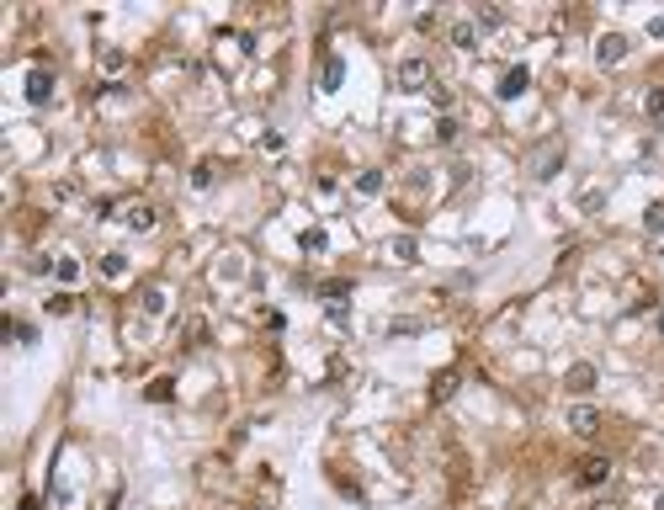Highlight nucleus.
<instances>
[{
	"label": "nucleus",
	"instance_id": "obj_1",
	"mask_svg": "<svg viewBox=\"0 0 664 510\" xmlns=\"http://www.w3.org/2000/svg\"><path fill=\"white\" fill-rule=\"evenodd\" d=\"M425 85H431V64L420 53H410V59L398 64V91H425Z\"/></svg>",
	"mask_w": 664,
	"mask_h": 510
},
{
	"label": "nucleus",
	"instance_id": "obj_2",
	"mask_svg": "<svg viewBox=\"0 0 664 510\" xmlns=\"http://www.w3.org/2000/svg\"><path fill=\"white\" fill-rule=\"evenodd\" d=\"M526 85H531V70H526V64H510V70L500 74V85H495V96H500V101H516L521 91H526Z\"/></svg>",
	"mask_w": 664,
	"mask_h": 510
},
{
	"label": "nucleus",
	"instance_id": "obj_3",
	"mask_svg": "<svg viewBox=\"0 0 664 510\" xmlns=\"http://www.w3.org/2000/svg\"><path fill=\"white\" fill-rule=\"evenodd\" d=\"M558 165H564V144H542L537 159H531V176H537V181H553Z\"/></svg>",
	"mask_w": 664,
	"mask_h": 510
},
{
	"label": "nucleus",
	"instance_id": "obj_4",
	"mask_svg": "<svg viewBox=\"0 0 664 510\" xmlns=\"http://www.w3.org/2000/svg\"><path fill=\"white\" fill-rule=\"evenodd\" d=\"M595 383H601V372H595L590 362H574V367H568V377H564V388H568V393H590Z\"/></svg>",
	"mask_w": 664,
	"mask_h": 510
},
{
	"label": "nucleus",
	"instance_id": "obj_5",
	"mask_svg": "<svg viewBox=\"0 0 664 510\" xmlns=\"http://www.w3.org/2000/svg\"><path fill=\"white\" fill-rule=\"evenodd\" d=\"M595 59H601V64H622V59H627V37H622V32H606L601 43H595Z\"/></svg>",
	"mask_w": 664,
	"mask_h": 510
},
{
	"label": "nucleus",
	"instance_id": "obj_6",
	"mask_svg": "<svg viewBox=\"0 0 664 510\" xmlns=\"http://www.w3.org/2000/svg\"><path fill=\"white\" fill-rule=\"evenodd\" d=\"M606 478H611V462H606V457H585L580 462V484L585 489H601Z\"/></svg>",
	"mask_w": 664,
	"mask_h": 510
},
{
	"label": "nucleus",
	"instance_id": "obj_7",
	"mask_svg": "<svg viewBox=\"0 0 664 510\" xmlns=\"http://www.w3.org/2000/svg\"><path fill=\"white\" fill-rule=\"evenodd\" d=\"M568 431H574V436H595V431H601V410H590V404H580V410L568 414Z\"/></svg>",
	"mask_w": 664,
	"mask_h": 510
},
{
	"label": "nucleus",
	"instance_id": "obj_8",
	"mask_svg": "<svg viewBox=\"0 0 664 510\" xmlns=\"http://www.w3.org/2000/svg\"><path fill=\"white\" fill-rule=\"evenodd\" d=\"M48 96H53V74L48 70H32V80H27V101L37 107V101H48Z\"/></svg>",
	"mask_w": 664,
	"mask_h": 510
},
{
	"label": "nucleus",
	"instance_id": "obj_9",
	"mask_svg": "<svg viewBox=\"0 0 664 510\" xmlns=\"http://www.w3.org/2000/svg\"><path fill=\"white\" fill-rule=\"evenodd\" d=\"M452 393H457V372H441V377L431 383V399L441 404V399H452Z\"/></svg>",
	"mask_w": 664,
	"mask_h": 510
},
{
	"label": "nucleus",
	"instance_id": "obj_10",
	"mask_svg": "<svg viewBox=\"0 0 664 510\" xmlns=\"http://www.w3.org/2000/svg\"><path fill=\"white\" fill-rule=\"evenodd\" d=\"M356 192H362V197H377V192H383V170H362V176H356Z\"/></svg>",
	"mask_w": 664,
	"mask_h": 510
},
{
	"label": "nucleus",
	"instance_id": "obj_11",
	"mask_svg": "<svg viewBox=\"0 0 664 510\" xmlns=\"http://www.w3.org/2000/svg\"><path fill=\"white\" fill-rule=\"evenodd\" d=\"M298 244H303L308 255H319V250L330 244V234H325V229H303V234H298Z\"/></svg>",
	"mask_w": 664,
	"mask_h": 510
},
{
	"label": "nucleus",
	"instance_id": "obj_12",
	"mask_svg": "<svg viewBox=\"0 0 664 510\" xmlns=\"http://www.w3.org/2000/svg\"><path fill=\"white\" fill-rule=\"evenodd\" d=\"M128 229H155V213H149V207H128Z\"/></svg>",
	"mask_w": 664,
	"mask_h": 510
},
{
	"label": "nucleus",
	"instance_id": "obj_13",
	"mask_svg": "<svg viewBox=\"0 0 664 510\" xmlns=\"http://www.w3.org/2000/svg\"><path fill=\"white\" fill-rule=\"evenodd\" d=\"M452 43H457V48H479V32H473L468 22H457L452 27Z\"/></svg>",
	"mask_w": 664,
	"mask_h": 510
},
{
	"label": "nucleus",
	"instance_id": "obj_14",
	"mask_svg": "<svg viewBox=\"0 0 664 510\" xmlns=\"http://www.w3.org/2000/svg\"><path fill=\"white\" fill-rule=\"evenodd\" d=\"M393 255H398V261H415V255H420V244H415V234H398V240H393Z\"/></svg>",
	"mask_w": 664,
	"mask_h": 510
},
{
	"label": "nucleus",
	"instance_id": "obj_15",
	"mask_svg": "<svg viewBox=\"0 0 664 510\" xmlns=\"http://www.w3.org/2000/svg\"><path fill=\"white\" fill-rule=\"evenodd\" d=\"M340 74H346V64H340L335 53H330V59H325V91H335V85H340Z\"/></svg>",
	"mask_w": 664,
	"mask_h": 510
},
{
	"label": "nucleus",
	"instance_id": "obj_16",
	"mask_svg": "<svg viewBox=\"0 0 664 510\" xmlns=\"http://www.w3.org/2000/svg\"><path fill=\"white\" fill-rule=\"evenodd\" d=\"M643 229H649V234H659V229H664V202H653L649 213H643Z\"/></svg>",
	"mask_w": 664,
	"mask_h": 510
},
{
	"label": "nucleus",
	"instance_id": "obj_17",
	"mask_svg": "<svg viewBox=\"0 0 664 510\" xmlns=\"http://www.w3.org/2000/svg\"><path fill=\"white\" fill-rule=\"evenodd\" d=\"M346 298H351L346 282H325V303H346Z\"/></svg>",
	"mask_w": 664,
	"mask_h": 510
},
{
	"label": "nucleus",
	"instance_id": "obj_18",
	"mask_svg": "<svg viewBox=\"0 0 664 510\" xmlns=\"http://www.w3.org/2000/svg\"><path fill=\"white\" fill-rule=\"evenodd\" d=\"M144 314H165V292H160V287L144 292Z\"/></svg>",
	"mask_w": 664,
	"mask_h": 510
},
{
	"label": "nucleus",
	"instance_id": "obj_19",
	"mask_svg": "<svg viewBox=\"0 0 664 510\" xmlns=\"http://www.w3.org/2000/svg\"><path fill=\"white\" fill-rule=\"evenodd\" d=\"M415 329H425V319H393L388 335H415Z\"/></svg>",
	"mask_w": 664,
	"mask_h": 510
},
{
	"label": "nucleus",
	"instance_id": "obj_20",
	"mask_svg": "<svg viewBox=\"0 0 664 510\" xmlns=\"http://www.w3.org/2000/svg\"><path fill=\"white\" fill-rule=\"evenodd\" d=\"M53 271H59V282H74V277H80V261H74V255H64Z\"/></svg>",
	"mask_w": 664,
	"mask_h": 510
},
{
	"label": "nucleus",
	"instance_id": "obj_21",
	"mask_svg": "<svg viewBox=\"0 0 664 510\" xmlns=\"http://www.w3.org/2000/svg\"><path fill=\"white\" fill-rule=\"evenodd\" d=\"M144 393H149V399H155V404H165V399H170V377H155V383H149Z\"/></svg>",
	"mask_w": 664,
	"mask_h": 510
},
{
	"label": "nucleus",
	"instance_id": "obj_22",
	"mask_svg": "<svg viewBox=\"0 0 664 510\" xmlns=\"http://www.w3.org/2000/svg\"><path fill=\"white\" fill-rule=\"evenodd\" d=\"M436 138H441V144H452V138H457V117H441V122H436Z\"/></svg>",
	"mask_w": 664,
	"mask_h": 510
},
{
	"label": "nucleus",
	"instance_id": "obj_23",
	"mask_svg": "<svg viewBox=\"0 0 664 510\" xmlns=\"http://www.w3.org/2000/svg\"><path fill=\"white\" fill-rule=\"evenodd\" d=\"M192 186H197V192H207V186H213V165H197L192 170Z\"/></svg>",
	"mask_w": 664,
	"mask_h": 510
},
{
	"label": "nucleus",
	"instance_id": "obj_24",
	"mask_svg": "<svg viewBox=\"0 0 664 510\" xmlns=\"http://www.w3.org/2000/svg\"><path fill=\"white\" fill-rule=\"evenodd\" d=\"M101 271H107V277H122V271H128V261H122V255H107V261H101Z\"/></svg>",
	"mask_w": 664,
	"mask_h": 510
},
{
	"label": "nucleus",
	"instance_id": "obj_25",
	"mask_svg": "<svg viewBox=\"0 0 664 510\" xmlns=\"http://www.w3.org/2000/svg\"><path fill=\"white\" fill-rule=\"evenodd\" d=\"M11 335L22 340V346H32V340H37V329H32V325H22V319H16V325H11Z\"/></svg>",
	"mask_w": 664,
	"mask_h": 510
},
{
	"label": "nucleus",
	"instance_id": "obj_26",
	"mask_svg": "<svg viewBox=\"0 0 664 510\" xmlns=\"http://www.w3.org/2000/svg\"><path fill=\"white\" fill-rule=\"evenodd\" d=\"M649 112H653V117H664V85H653V91H649Z\"/></svg>",
	"mask_w": 664,
	"mask_h": 510
},
{
	"label": "nucleus",
	"instance_id": "obj_27",
	"mask_svg": "<svg viewBox=\"0 0 664 510\" xmlns=\"http://www.w3.org/2000/svg\"><path fill=\"white\" fill-rule=\"evenodd\" d=\"M330 308V319H335V325H346V319H351V303H325Z\"/></svg>",
	"mask_w": 664,
	"mask_h": 510
},
{
	"label": "nucleus",
	"instance_id": "obj_28",
	"mask_svg": "<svg viewBox=\"0 0 664 510\" xmlns=\"http://www.w3.org/2000/svg\"><path fill=\"white\" fill-rule=\"evenodd\" d=\"M649 37H664V16H653V22H649Z\"/></svg>",
	"mask_w": 664,
	"mask_h": 510
},
{
	"label": "nucleus",
	"instance_id": "obj_29",
	"mask_svg": "<svg viewBox=\"0 0 664 510\" xmlns=\"http://www.w3.org/2000/svg\"><path fill=\"white\" fill-rule=\"evenodd\" d=\"M22 510H43V499H37V495H27V499H22Z\"/></svg>",
	"mask_w": 664,
	"mask_h": 510
},
{
	"label": "nucleus",
	"instance_id": "obj_30",
	"mask_svg": "<svg viewBox=\"0 0 664 510\" xmlns=\"http://www.w3.org/2000/svg\"><path fill=\"white\" fill-rule=\"evenodd\" d=\"M590 510H616V505H611V499H595V505H590Z\"/></svg>",
	"mask_w": 664,
	"mask_h": 510
},
{
	"label": "nucleus",
	"instance_id": "obj_31",
	"mask_svg": "<svg viewBox=\"0 0 664 510\" xmlns=\"http://www.w3.org/2000/svg\"><path fill=\"white\" fill-rule=\"evenodd\" d=\"M659 335H664V308H659Z\"/></svg>",
	"mask_w": 664,
	"mask_h": 510
}]
</instances>
